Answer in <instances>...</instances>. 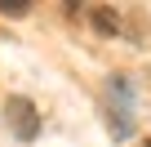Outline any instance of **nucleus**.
Instances as JSON below:
<instances>
[{
	"mask_svg": "<svg viewBox=\"0 0 151 147\" xmlns=\"http://www.w3.org/2000/svg\"><path fill=\"white\" fill-rule=\"evenodd\" d=\"M5 120H9V129H14L22 143H31V138L40 134V116H36V107H31L27 98H9V103H5Z\"/></svg>",
	"mask_w": 151,
	"mask_h": 147,
	"instance_id": "1",
	"label": "nucleus"
},
{
	"mask_svg": "<svg viewBox=\"0 0 151 147\" xmlns=\"http://www.w3.org/2000/svg\"><path fill=\"white\" fill-rule=\"evenodd\" d=\"M93 22H98L102 31H120V22H116V18L107 14V9H93Z\"/></svg>",
	"mask_w": 151,
	"mask_h": 147,
	"instance_id": "2",
	"label": "nucleus"
},
{
	"mask_svg": "<svg viewBox=\"0 0 151 147\" xmlns=\"http://www.w3.org/2000/svg\"><path fill=\"white\" fill-rule=\"evenodd\" d=\"M0 14H27V0H0Z\"/></svg>",
	"mask_w": 151,
	"mask_h": 147,
	"instance_id": "3",
	"label": "nucleus"
},
{
	"mask_svg": "<svg viewBox=\"0 0 151 147\" xmlns=\"http://www.w3.org/2000/svg\"><path fill=\"white\" fill-rule=\"evenodd\" d=\"M147 147H151V143H147Z\"/></svg>",
	"mask_w": 151,
	"mask_h": 147,
	"instance_id": "4",
	"label": "nucleus"
}]
</instances>
